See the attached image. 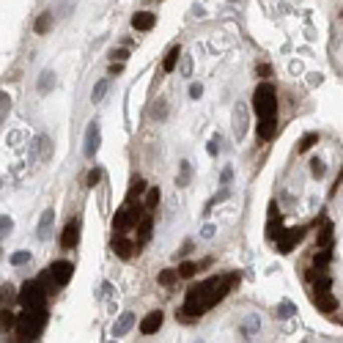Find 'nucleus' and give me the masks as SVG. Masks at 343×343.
I'll return each mask as SVG.
<instances>
[{
    "label": "nucleus",
    "instance_id": "nucleus-12",
    "mask_svg": "<svg viewBox=\"0 0 343 343\" xmlns=\"http://www.w3.org/2000/svg\"><path fill=\"white\" fill-rule=\"evenodd\" d=\"M113 247H115V253H118L121 258H132V255H135V247H137V245H135V242H129L124 234H115Z\"/></svg>",
    "mask_w": 343,
    "mask_h": 343
},
{
    "label": "nucleus",
    "instance_id": "nucleus-8",
    "mask_svg": "<svg viewBox=\"0 0 343 343\" xmlns=\"http://www.w3.org/2000/svg\"><path fill=\"white\" fill-rule=\"evenodd\" d=\"M283 234V220H280V212H277V203L272 201L269 203V223H266V239L277 242Z\"/></svg>",
    "mask_w": 343,
    "mask_h": 343
},
{
    "label": "nucleus",
    "instance_id": "nucleus-3",
    "mask_svg": "<svg viewBox=\"0 0 343 343\" xmlns=\"http://www.w3.org/2000/svg\"><path fill=\"white\" fill-rule=\"evenodd\" d=\"M44 324H47V310H25L17 318V332L22 340H33L44 332Z\"/></svg>",
    "mask_w": 343,
    "mask_h": 343
},
{
    "label": "nucleus",
    "instance_id": "nucleus-17",
    "mask_svg": "<svg viewBox=\"0 0 343 343\" xmlns=\"http://www.w3.org/2000/svg\"><path fill=\"white\" fill-rule=\"evenodd\" d=\"M316 305H318V310H321V313H332L335 307H338V299H332V294H318Z\"/></svg>",
    "mask_w": 343,
    "mask_h": 343
},
{
    "label": "nucleus",
    "instance_id": "nucleus-10",
    "mask_svg": "<svg viewBox=\"0 0 343 343\" xmlns=\"http://www.w3.org/2000/svg\"><path fill=\"white\" fill-rule=\"evenodd\" d=\"M159 327H162V310H151L148 316L140 321V332L143 335H154Z\"/></svg>",
    "mask_w": 343,
    "mask_h": 343
},
{
    "label": "nucleus",
    "instance_id": "nucleus-1",
    "mask_svg": "<svg viewBox=\"0 0 343 343\" xmlns=\"http://www.w3.org/2000/svg\"><path fill=\"white\" fill-rule=\"evenodd\" d=\"M236 280H239L236 275H214L203 283H195L187 291V296H184V307H179V313H176L179 321L190 324V318H198L206 310H212V307L236 286Z\"/></svg>",
    "mask_w": 343,
    "mask_h": 343
},
{
    "label": "nucleus",
    "instance_id": "nucleus-39",
    "mask_svg": "<svg viewBox=\"0 0 343 343\" xmlns=\"http://www.w3.org/2000/svg\"><path fill=\"white\" fill-rule=\"evenodd\" d=\"M0 225H3V234H9V231L14 228V223H11L9 217H3V223H0Z\"/></svg>",
    "mask_w": 343,
    "mask_h": 343
},
{
    "label": "nucleus",
    "instance_id": "nucleus-38",
    "mask_svg": "<svg viewBox=\"0 0 343 343\" xmlns=\"http://www.w3.org/2000/svg\"><path fill=\"white\" fill-rule=\"evenodd\" d=\"M201 94H203V88H201V85L195 83L193 88H190V96H193V99H198V96H201Z\"/></svg>",
    "mask_w": 343,
    "mask_h": 343
},
{
    "label": "nucleus",
    "instance_id": "nucleus-2",
    "mask_svg": "<svg viewBox=\"0 0 343 343\" xmlns=\"http://www.w3.org/2000/svg\"><path fill=\"white\" fill-rule=\"evenodd\" d=\"M20 302L25 305V310H47V283L42 277L28 280L20 291Z\"/></svg>",
    "mask_w": 343,
    "mask_h": 343
},
{
    "label": "nucleus",
    "instance_id": "nucleus-21",
    "mask_svg": "<svg viewBox=\"0 0 343 343\" xmlns=\"http://www.w3.org/2000/svg\"><path fill=\"white\" fill-rule=\"evenodd\" d=\"M179 55H182V50L173 47V50L165 55V61H162V69H165V72H173V69H176V63H179Z\"/></svg>",
    "mask_w": 343,
    "mask_h": 343
},
{
    "label": "nucleus",
    "instance_id": "nucleus-14",
    "mask_svg": "<svg viewBox=\"0 0 343 343\" xmlns=\"http://www.w3.org/2000/svg\"><path fill=\"white\" fill-rule=\"evenodd\" d=\"M277 132V118H258V137L261 140H272Z\"/></svg>",
    "mask_w": 343,
    "mask_h": 343
},
{
    "label": "nucleus",
    "instance_id": "nucleus-18",
    "mask_svg": "<svg viewBox=\"0 0 343 343\" xmlns=\"http://www.w3.org/2000/svg\"><path fill=\"white\" fill-rule=\"evenodd\" d=\"M52 85H55V74H52L50 69H44L42 77H39V94H47V91H52Z\"/></svg>",
    "mask_w": 343,
    "mask_h": 343
},
{
    "label": "nucleus",
    "instance_id": "nucleus-43",
    "mask_svg": "<svg viewBox=\"0 0 343 343\" xmlns=\"http://www.w3.org/2000/svg\"><path fill=\"white\" fill-rule=\"evenodd\" d=\"M203 236H214V225H206V228H203Z\"/></svg>",
    "mask_w": 343,
    "mask_h": 343
},
{
    "label": "nucleus",
    "instance_id": "nucleus-28",
    "mask_svg": "<svg viewBox=\"0 0 343 343\" xmlns=\"http://www.w3.org/2000/svg\"><path fill=\"white\" fill-rule=\"evenodd\" d=\"M107 88H110V83H107V80H99V83H96V88H94V94H91V99H94V102H102V96L107 94Z\"/></svg>",
    "mask_w": 343,
    "mask_h": 343
},
{
    "label": "nucleus",
    "instance_id": "nucleus-40",
    "mask_svg": "<svg viewBox=\"0 0 343 343\" xmlns=\"http://www.w3.org/2000/svg\"><path fill=\"white\" fill-rule=\"evenodd\" d=\"M288 313H294V307L288 305V302H283V305H280V316H288Z\"/></svg>",
    "mask_w": 343,
    "mask_h": 343
},
{
    "label": "nucleus",
    "instance_id": "nucleus-32",
    "mask_svg": "<svg viewBox=\"0 0 343 343\" xmlns=\"http://www.w3.org/2000/svg\"><path fill=\"white\" fill-rule=\"evenodd\" d=\"M310 173H313L316 179H321V176H324V162L318 159V156H313V159H310Z\"/></svg>",
    "mask_w": 343,
    "mask_h": 343
},
{
    "label": "nucleus",
    "instance_id": "nucleus-13",
    "mask_svg": "<svg viewBox=\"0 0 343 343\" xmlns=\"http://www.w3.org/2000/svg\"><path fill=\"white\" fill-rule=\"evenodd\" d=\"M245 115H247V104L239 102V104L234 107V124H236L234 132H236V140H242V137H245V124H247Z\"/></svg>",
    "mask_w": 343,
    "mask_h": 343
},
{
    "label": "nucleus",
    "instance_id": "nucleus-25",
    "mask_svg": "<svg viewBox=\"0 0 343 343\" xmlns=\"http://www.w3.org/2000/svg\"><path fill=\"white\" fill-rule=\"evenodd\" d=\"M50 28H52V17H50V11H44V14L36 20V33H47Z\"/></svg>",
    "mask_w": 343,
    "mask_h": 343
},
{
    "label": "nucleus",
    "instance_id": "nucleus-31",
    "mask_svg": "<svg viewBox=\"0 0 343 343\" xmlns=\"http://www.w3.org/2000/svg\"><path fill=\"white\" fill-rule=\"evenodd\" d=\"M198 272V264H193V261H184L182 266H179V277H193Z\"/></svg>",
    "mask_w": 343,
    "mask_h": 343
},
{
    "label": "nucleus",
    "instance_id": "nucleus-26",
    "mask_svg": "<svg viewBox=\"0 0 343 343\" xmlns=\"http://www.w3.org/2000/svg\"><path fill=\"white\" fill-rule=\"evenodd\" d=\"M176 277H179V269H162L159 272V283H162V286H173Z\"/></svg>",
    "mask_w": 343,
    "mask_h": 343
},
{
    "label": "nucleus",
    "instance_id": "nucleus-37",
    "mask_svg": "<svg viewBox=\"0 0 343 343\" xmlns=\"http://www.w3.org/2000/svg\"><path fill=\"white\" fill-rule=\"evenodd\" d=\"M151 113H154V115H159V118H165V113H167V110H165V104H156V107L151 110Z\"/></svg>",
    "mask_w": 343,
    "mask_h": 343
},
{
    "label": "nucleus",
    "instance_id": "nucleus-9",
    "mask_svg": "<svg viewBox=\"0 0 343 343\" xmlns=\"http://www.w3.org/2000/svg\"><path fill=\"white\" fill-rule=\"evenodd\" d=\"M77 242H80V223H77V220H72V223H66V228H63V234H61V247L72 250Z\"/></svg>",
    "mask_w": 343,
    "mask_h": 343
},
{
    "label": "nucleus",
    "instance_id": "nucleus-41",
    "mask_svg": "<svg viewBox=\"0 0 343 343\" xmlns=\"http://www.w3.org/2000/svg\"><path fill=\"white\" fill-rule=\"evenodd\" d=\"M121 69H124V63H115V61H113V63H110V72H113V74H118V72H121Z\"/></svg>",
    "mask_w": 343,
    "mask_h": 343
},
{
    "label": "nucleus",
    "instance_id": "nucleus-24",
    "mask_svg": "<svg viewBox=\"0 0 343 343\" xmlns=\"http://www.w3.org/2000/svg\"><path fill=\"white\" fill-rule=\"evenodd\" d=\"M156 203H159V187H151L146 193V212H154Z\"/></svg>",
    "mask_w": 343,
    "mask_h": 343
},
{
    "label": "nucleus",
    "instance_id": "nucleus-11",
    "mask_svg": "<svg viewBox=\"0 0 343 343\" xmlns=\"http://www.w3.org/2000/svg\"><path fill=\"white\" fill-rule=\"evenodd\" d=\"M154 25H156V14H151V11H137L132 17V28L135 31H151Z\"/></svg>",
    "mask_w": 343,
    "mask_h": 343
},
{
    "label": "nucleus",
    "instance_id": "nucleus-29",
    "mask_svg": "<svg viewBox=\"0 0 343 343\" xmlns=\"http://www.w3.org/2000/svg\"><path fill=\"white\" fill-rule=\"evenodd\" d=\"M9 261H11L14 266H22V264H28V261H31V253H28V250H17V253L11 255Z\"/></svg>",
    "mask_w": 343,
    "mask_h": 343
},
{
    "label": "nucleus",
    "instance_id": "nucleus-4",
    "mask_svg": "<svg viewBox=\"0 0 343 343\" xmlns=\"http://www.w3.org/2000/svg\"><path fill=\"white\" fill-rule=\"evenodd\" d=\"M253 107L258 118H277V94L269 83H261L253 94Z\"/></svg>",
    "mask_w": 343,
    "mask_h": 343
},
{
    "label": "nucleus",
    "instance_id": "nucleus-30",
    "mask_svg": "<svg viewBox=\"0 0 343 343\" xmlns=\"http://www.w3.org/2000/svg\"><path fill=\"white\" fill-rule=\"evenodd\" d=\"M146 193V182H143V179H135V182H132V190H129V201H135L137 195H143Z\"/></svg>",
    "mask_w": 343,
    "mask_h": 343
},
{
    "label": "nucleus",
    "instance_id": "nucleus-34",
    "mask_svg": "<svg viewBox=\"0 0 343 343\" xmlns=\"http://www.w3.org/2000/svg\"><path fill=\"white\" fill-rule=\"evenodd\" d=\"M11 327H17V318L9 310H3V329H11Z\"/></svg>",
    "mask_w": 343,
    "mask_h": 343
},
{
    "label": "nucleus",
    "instance_id": "nucleus-16",
    "mask_svg": "<svg viewBox=\"0 0 343 343\" xmlns=\"http://www.w3.org/2000/svg\"><path fill=\"white\" fill-rule=\"evenodd\" d=\"M52 220H55V214H52V209H47V212L42 214V220H39V228H36V236H39V239H47V231H50Z\"/></svg>",
    "mask_w": 343,
    "mask_h": 343
},
{
    "label": "nucleus",
    "instance_id": "nucleus-33",
    "mask_svg": "<svg viewBox=\"0 0 343 343\" xmlns=\"http://www.w3.org/2000/svg\"><path fill=\"white\" fill-rule=\"evenodd\" d=\"M85 182H88V187H94V184H99V182H102V170H99V167H94V170L88 173V179H85Z\"/></svg>",
    "mask_w": 343,
    "mask_h": 343
},
{
    "label": "nucleus",
    "instance_id": "nucleus-42",
    "mask_svg": "<svg viewBox=\"0 0 343 343\" xmlns=\"http://www.w3.org/2000/svg\"><path fill=\"white\" fill-rule=\"evenodd\" d=\"M113 58H118V63H121V61H124V58H126V50H118V52H113Z\"/></svg>",
    "mask_w": 343,
    "mask_h": 343
},
{
    "label": "nucleus",
    "instance_id": "nucleus-6",
    "mask_svg": "<svg viewBox=\"0 0 343 343\" xmlns=\"http://www.w3.org/2000/svg\"><path fill=\"white\" fill-rule=\"evenodd\" d=\"M302 236H305V228H283V234H280V239H277V250L280 253H291V250L302 242Z\"/></svg>",
    "mask_w": 343,
    "mask_h": 343
},
{
    "label": "nucleus",
    "instance_id": "nucleus-23",
    "mask_svg": "<svg viewBox=\"0 0 343 343\" xmlns=\"http://www.w3.org/2000/svg\"><path fill=\"white\" fill-rule=\"evenodd\" d=\"M190 176H193V170H190V162H182V170H179V176H176V184H179V187H187V184H190Z\"/></svg>",
    "mask_w": 343,
    "mask_h": 343
},
{
    "label": "nucleus",
    "instance_id": "nucleus-19",
    "mask_svg": "<svg viewBox=\"0 0 343 343\" xmlns=\"http://www.w3.org/2000/svg\"><path fill=\"white\" fill-rule=\"evenodd\" d=\"M318 143V135L316 132H305V135H302V140H299V146H296V151H299V154H305V151H310V146H316Z\"/></svg>",
    "mask_w": 343,
    "mask_h": 343
},
{
    "label": "nucleus",
    "instance_id": "nucleus-20",
    "mask_svg": "<svg viewBox=\"0 0 343 343\" xmlns=\"http://www.w3.org/2000/svg\"><path fill=\"white\" fill-rule=\"evenodd\" d=\"M318 245H321V250H329V245H332V225H329V223L321 225V234H318Z\"/></svg>",
    "mask_w": 343,
    "mask_h": 343
},
{
    "label": "nucleus",
    "instance_id": "nucleus-5",
    "mask_svg": "<svg viewBox=\"0 0 343 343\" xmlns=\"http://www.w3.org/2000/svg\"><path fill=\"white\" fill-rule=\"evenodd\" d=\"M99 143H102V129H99L96 121H91L88 129H85V140H83V154L85 156H94L99 151Z\"/></svg>",
    "mask_w": 343,
    "mask_h": 343
},
{
    "label": "nucleus",
    "instance_id": "nucleus-27",
    "mask_svg": "<svg viewBox=\"0 0 343 343\" xmlns=\"http://www.w3.org/2000/svg\"><path fill=\"white\" fill-rule=\"evenodd\" d=\"M329 261H332V255H329V250H321V253H318L316 258H313V269H324V266H327Z\"/></svg>",
    "mask_w": 343,
    "mask_h": 343
},
{
    "label": "nucleus",
    "instance_id": "nucleus-15",
    "mask_svg": "<svg viewBox=\"0 0 343 343\" xmlns=\"http://www.w3.org/2000/svg\"><path fill=\"white\" fill-rule=\"evenodd\" d=\"M132 324H135V316H132V313H124L113 327V338H124V335L132 329Z\"/></svg>",
    "mask_w": 343,
    "mask_h": 343
},
{
    "label": "nucleus",
    "instance_id": "nucleus-36",
    "mask_svg": "<svg viewBox=\"0 0 343 343\" xmlns=\"http://www.w3.org/2000/svg\"><path fill=\"white\" fill-rule=\"evenodd\" d=\"M231 179H234V170H231V167H225V170H223V176H220V182H223V184H228Z\"/></svg>",
    "mask_w": 343,
    "mask_h": 343
},
{
    "label": "nucleus",
    "instance_id": "nucleus-7",
    "mask_svg": "<svg viewBox=\"0 0 343 343\" xmlns=\"http://www.w3.org/2000/svg\"><path fill=\"white\" fill-rule=\"evenodd\" d=\"M50 275H52V283L55 286H66L69 280H72L74 269L69 261H55V264H50Z\"/></svg>",
    "mask_w": 343,
    "mask_h": 343
},
{
    "label": "nucleus",
    "instance_id": "nucleus-22",
    "mask_svg": "<svg viewBox=\"0 0 343 343\" xmlns=\"http://www.w3.org/2000/svg\"><path fill=\"white\" fill-rule=\"evenodd\" d=\"M151 225H154V220H151V214H146V217L140 220V225H137V234H140V242H146L151 236Z\"/></svg>",
    "mask_w": 343,
    "mask_h": 343
},
{
    "label": "nucleus",
    "instance_id": "nucleus-35",
    "mask_svg": "<svg viewBox=\"0 0 343 343\" xmlns=\"http://www.w3.org/2000/svg\"><path fill=\"white\" fill-rule=\"evenodd\" d=\"M258 74H261V77H272V66H269V63H261Z\"/></svg>",
    "mask_w": 343,
    "mask_h": 343
},
{
    "label": "nucleus",
    "instance_id": "nucleus-44",
    "mask_svg": "<svg viewBox=\"0 0 343 343\" xmlns=\"http://www.w3.org/2000/svg\"><path fill=\"white\" fill-rule=\"evenodd\" d=\"M113 343H115V340H113Z\"/></svg>",
    "mask_w": 343,
    "mask_h": 343
}]
</instances>
